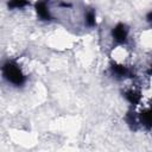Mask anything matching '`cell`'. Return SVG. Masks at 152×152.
I'll return each instance as SVG.
<instances>
[{
	"instance_id": "obj_1",
	"label": "cell",
	"mask_w": 152,
	"mask_h": 152,
	"mask_svg": "<svg viewBox=\"0 0 152 152\" xmlns=\"http://www.w3.org/2000/svg\"><path fill=\"white\" fill-rule=\"evenodd\" d=\"M4 77L14 86H21L25 82V75L20 70V68L13 62H6L2 66Z\"/></svg>"
},
{
	"instance_id": "obj_2",
	"label": "cell",
	"mask_w": 152,
	"mask_h": 152,
	"mask_svg": "<svg viewBox=\"0 0 152 152\" xmlns=\"http://www.w3.org/2000/svg\"><path fill=\"white\" fill-rule=\"evenodd\" d=\"M112 34H113V38H114L115 42H118V43H125L126 39H127V36H128V28L124 24H118L113 28Z\"/></svg>"
},
{
	"instance_id": "obj_3",
	"label": "cell",
	"mask_w": 152,
	"mask_h": 152,
	"mask_svg": "<svg viewBox=\"0 0 152 152\" xmlns=\"http://www.w3.org/2000/svg\"><path fill=\"white\" fill-rule=\"evenodd\" d=\"M36 12L39 15V18H42L43 20H50L51 19L49 8H48V6L44 1H38L36 4Z\"/></svg>"
},
{
	"instance_id": "obj_4",
	"label": "cell",
	"mask_w": 152,
	"mask_h": 152,
	"mask_svg": "<svg viewBox=\"0 0 152 152\" xmlns=\"http://www.w3.org/2000/svg\"><path fill=\"white\" fill-rule=\"evenodd\" d=\"M110 70H112V72H113L115 76H118V77H131V76H132L131 70L127 69V68L124 66V65H120V64H112Z\"/></svg>"
},
{
	"instance_id": "obj_5",
	"label": "cell",
	"mask_w": 152,
	"mask_h": 152,
	"mask_svg": "<svg viewBox=\"0 0 152 152\" xmlns=\"http://www.w3.org/2000/svg\"><path fill=\"white\" fill-rule=\"evenodd\" d=\"M125 97L132 103V104H137L140 102V94L134 91V90H127L125 93Z\"/></svg>"
},
{
	"instance_id": "obj_6",
	"label": "cell",
	"mask_w": 152,
	"mask_h": 152,
	"mask_svg": "<svg viewBox=\"0 0 152 152\" xmlns=\"http://www.w3.org/2000/svg\"><path fill=\"white\" fill-rule=\"evenodd\" d=\"M140 120H141V122H142L145 126L152 127V108L148 109V110H146L145 113H142V114L140 115Z\"/></svg>"
},
{
	"instance_id": "obj_7",
	"label": "cell",
	"mask_w": 152,
	"mask_h": 152,
	"mask_svg": "<svg viewBox=\"0 0 152 152\" xmlns=\"http://www.w3.org/2000/svg\"><path fill=\"white\" fill-rule=\"evenodd\" d=\"M28 0H10L8 1V7L10 8H21L26 6Z\"/></svg>"
},
{
	"instance_id": "obj_8",
	"label": "cell",
	"mask_w": 152,
	"mask_h": 152,
	"mask_svg": "<svg viewBox=\"0 0 152 152\" xmlns=\"http://www.w3.org/2000/svg\"><path fill=\"white\" fill-rule=\"evenodd\" d=\"M86 24L88 26H94L95 25V12L94 11H89L86 14Z\"/></svg>"
},
{
	"instance_id": "obj_9",
	"label": "cell",
	"mask_w": 152,
	"mask_h": 152,
	"mask_svg": "<svg viewBox=\"0 0 152 152\" xmlns=\"http://www.w3.org/2000/svg\"><path fill=\"white\" fill-rule=\"evenodd\" d=\"M146 19H147V21H150V23H152V12H150V13L147 14V17H146Z\"/></svg>"
},
{
	"instance_id": "obj_10",
	"label": "cell",
	"mask_w": 152,
	"mask_h": 152,
	"mask_svg": "<svg viewBox=\"0 0 152 152\" xmlns=\"http://www.w3.org/2000/svg\"><path fill=\"white\" fill-rule=\"evenodd\" d=\"M151 71H152V69H151Z\"/></svg>"
}]
</instances>
